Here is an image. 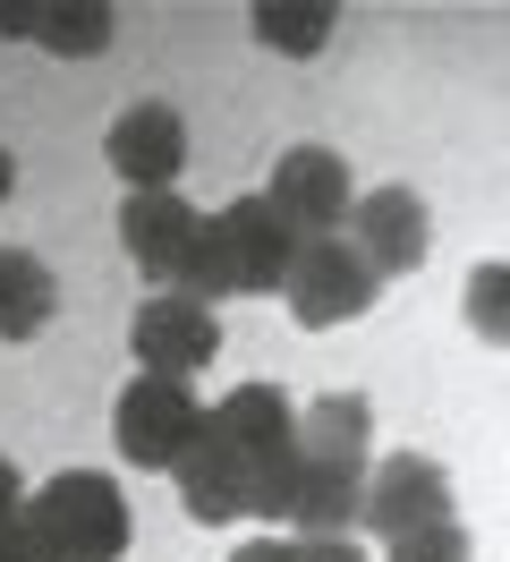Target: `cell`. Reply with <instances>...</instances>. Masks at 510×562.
Returning <instances> with one entry per match:
<instances>
[{
  "mask_svg": "<svg viewBox=\"0 0 510 562\" xmlns=\"http://www.w3.org/2000/svg\"><path fill=\"white\" fill-rule=\"evenodd\" d=\"M204 418H213V435L256 469V520H281V512H290V486H298V460H306L290 392L281 384H238V392H222Z\"/></svg>",
  "mask_w": 510,
  "mask_h": 562,
  "instance_id": "2",
  "label": "cell"
},
{
  "mask_svg": "<svg viewBox=\"0 0 510 562\" xmlns=\"http://www.w3.org/2000/svg\"><path fill=\"white\" fill-rule=\"evenodd\" d=\"M222 231H230V265H238V290H290V265H298V231L281 222V213L264 205V196H230V205L213 213Z\"/></svg>",
  "mask_w": 510,
  "mask_h": 562,
  "instance_id": "12",
  "label": "cell"
},
{
  "mask_svg": "<svg viewBox=\"0 0 510 562\" xmlns=\"http://www.w3.org/2000/svg\"><path fill=\"white\" fill-rule=\"evenodd\" d=\"M102 154H111V171L128 179V196L179 188V171H188V120H179L170 103H128L120 120H111Z\"/></svg>",
  "mask_w": 510,
  "mask_h": 562,
  "instance_id": "9",
  "label": "cell"
},
{
  "mask_svg": "<svg viewBox=\"0 0 510 562\" xmlns=\"http://www.w3.org/2000/svg\"><path fill=\"white\" fill-rule=\"evenodd\" d=\"M349 239H358V256L374 265V281H408L426 256H434V213H426V196H417V188L383 179V188H366V196H358Z\"/></svg>",
  "mask_w": 510,
  "mask_h": 562,
  "instance_id": "8",
  "label": "cell"
},
{
  "mask_svg": "<svg viewBox=\"0 0 510 562\" xmlns=\"http://www.w3.org/2000/svg\"><path fill=\"white\" fill-rule=\"evenodd\" d=\"M0 562H52V554H43V537H34L26 520H9L0 528Z\"/></svg>",
  "mask_w": 510,
  "mask_h": 562,
  "instance_id": "19",
  "label": "cell"
},
{
  "mask_svg": "<svg viewBox=\"0 0 510 562\" xmlns=\"http://www.w3.org/2000/svg\"><path fill=\"white\" fill-rule=\"evenodd\" d=\"M196 435H204V401L188 384H170V375H136V384H120V401H111V443H120L128 469L170 477Z\"/></svg>",
  "mask_w": 510,
  "mask_h": 562,
  "instance_id": "3",
  "label": "cell"
},
{
  "mask_svg": "<svg viewBox=\"0 0 510 562\" xmlns=\"http://www.w3.org/2000/svg\"><path fill=\"white\" fill-rule=\"evenodd\" d=\"M434 520H460L442 460H426V452H383L366 469V512H358V528H374V537L392 546V537H417V528H434Z\"/></svg>",
  "mask_w": 510,
  "mask_h": 562,
  "instance_id": "6",
  "label": "cell"
},
{
  "mask_svg": "<svg viewBox=\"0 0 510 562\" xmlns=\"http://www.w3.org/2000/svg\"><path fill=\"white\" fill-rule=\"evenodd\" d=\"M374 290H383L374 265L358 256V239L340 231V239H306L298 247V265H290V290H281V299H290V316H298L306 333H332V324L366 316Z\"/></svg>",
  "mask_w": 510,
  "mask_h": 562,
  "instance_id": "4",
  "label": "cell"
},
{
  "mask_svg": "<svg viewBox=\"0 0 510 562\" xmlns=\"http://www.w3.org/2000/svg\"><path fill=\"white\" fill-rule=\"evenodd\" d=\"M264 205L298 231V239H340L349 213H358V188H349V162L332 145H290L264 179Z\"/></svg>",
  "mask_w": 510,
  "mask_h": 562,
  "instance_id": "5",
  "label": "cell"
},
{
  "mask_svg": "<svg viewBox=\"0 0 510 562\" xmlns=\"http://www.w3.org/2000/svg\"><path fill=\"white\" fill-rule=\"evenodd\" d=\"M26 35L68 52V60H94L102 43H111V9L102 0H52V9H26Z\"/></svg>",
  "mask_w": 510,
  "mask_h": 562,
  "instance_id": "16",
  "label": "cell"
},
{
  "mask_svg": "<svg viewBox=\"0 0 510 562\" xmlns=\"http://www.w3.org/2000/svg\"><path fill=\"white\" fill-rule=\"evenodd\" d=\"M247 26H256L272 52L306 60V52H324V43H332L340 9H332V0H256V9H247Z\"/></svg>",
  "mask_w": 510,
  "mask_h": 562,
  "instance_id": "15",
  "label": "cell"
},
{
  "mask_svg": "<svg viewBox=\"0 0 510 562\" xmlns=\"http://www.w3.org/2000/svg\"><path fill=\"white\" fill-rule=\"evenodd\" d=\"M26 528L43 537V554L52 562H120L128 554V494L120 477H102V469H60L43 494H26Z\"/></svg>",
  "mask_w": 510,
  "mask_h": 562,
  "instance_id": "1",
  "label": "cell"
},
{
  "mask_svg": "<svg viewBox=\"0 0 510 562\" xmlns=\"http://www.w3.org/2000/svg\"><path fill=\"white\" fill-rule=\"evenodd\" d=\"M298 562H366L358 537H298Z\"/></svg>",
  "mask_w": 510,
  "mask_h": 562,
  "instance_id": "21",
  "label": "cell"
},
{
  "mask_svg": "<svg viewBox=\"0 0 510 562\" xmlns=\"http://www.w3.org/2000/svg\"><path fill=\"white\" fill-rule=\"evenodd\" d=\"M26 520V477H18V460H0V528Z\"/></svg>",
  "mask_w": 510,
  "mask_h": 562,
  "instance_id": "22",
  "label": "cell"
},
{
  "mask_svg": "<svg viewBox=\"0 0 510 562\" xmlns=\"http://www.w3.org/2000/svg\"><path fill=\"white\" fill-rule=\"evenodd\" d=\"M170 486H179V512L196 528H230V520H256V469L213 435V418H204V435L188 443V460L170 469Z\"/></svg>",
  "mask_w": 510,
  "mask_h": 562,
  "instance_id": "10",
  "label": "cell"
},
{
  "mask_svg": "<svg viewBox=\"0 0 510 562\" xmlns=\"http://www.w3.org/2000/svg\"><path fill=\"white\" fill-rule=\"evenodd\" d=\"M213 350H222V324H213V307L179 299V290H154V299H136V316H128V358L145 367V375H170V384H188L196 367H213Z\"/></svg>",
  "mask_w": 510,
  "mask_h": 562,
  "instance_id": "7",
  "label": "cell"
},
{
  "mask_svg": "<svg viewBox=\"0 0 510 562\" xmlns=\"http://www.w3.org/2000/svg\"><path fill=\"white\" fill-rule=\"evenodd\" d=\"M60 316V281L34 247H0V341H34Z\"/></svg>",
  "mask_w": 510,
  "mask_h": 562,
  "instance_id": "14",
  "label": "cell"
},
{
  "mask_svg": "<svg viewBox=\"0 0 510 562\" xmlns=\"http://www.w3.org/2000/svg\"><path fill=\"white\" fill-rule=\"evenodd\" d=\"M196 231H204V213L188 205L179 188H154V196H128V205H120V239H128V265L154 281V290H170V281H179V265H188Z\"/></svg>",
  "mask_w": 510,
  "mask_h": 562,
  "instance_id": "11",
  "label": "cell"
},
{
  "mask_svg": "<svg viewBox=\"0 0 510 562\" xmlns=\"http://www.w3.org/2000/svg\"><path fill=\"white\" fill-rule=\"evenodd\" d=\"M298 452L315 460V469L366 477V469H374V409H366V392H324L315 409H298Z\"/></svg>",
  "mask_w": 510,
  "mask_h": 562,
  "instance_id": "13",
  "label": "cell"
},
{
  "mask_svg": "<svg viewBox=\"0 0 510 562\" xmlns=\"http://www.w3.org/2000/svg\"><path fill=\"white\" fill-rule=\"evenodd\" d=\"M460 316H468V333L485 341V350H510V256H485V265L468 273Z\"/></svg>",
  "mask_w": 510,
  "mask_h": 562,
  "instance_id": "17",
  "label": "cell"
},
{
  "mask_svg": "<svg viewBox=\"0 0 510 562\" xmlns=\"http://www.w3.org/2000/svg\"><path fill=\"white\" fill-rule=\"evenodd\" d=\"M383 554L392 562H468L476 546H468V520H434V528H417V537H392Z\"/></svg>",
  "mask_w": 510,
  "mask_h": 562,
  "instance_id": "18",
  "label": "cell"
},
{
  "mask_svg": "<svg viewBox=\"0 0 510 562\" xmlns=\"http://www.w3.org/2000/svg\"><path fill=\"white\" fill-rule=\"evenodd\" d=\"M230 562H298V537H247L230 546Z\"/></svg>",
  "mask_w": 510,
  "mask_h": 562,
  "instance_id": "20",
  "label": "cell"
},
{
  "mask_svg": "<svg viewBox=\"0 0 510 562\" xmlns=\"http://www.w3.org/2000/svg\"><path fill=\"white\" fill-rule=\"evenodd\" d=\"M9 188H18V154L0 145V205H9Z\"/></svg>",
  "mask_w": 510,
  "mask_h": 562,
  "instance_id": "23",
  "label": "cell"
}]
</instances>
